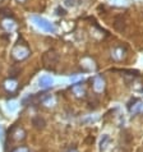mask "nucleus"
Returning <instances> with one entry per match:
<instances>
[{
  "label": "nucleus",
  "instance_id": "f257e3e1",
  "mask_svg": "<svg viewBox=\"0 0 143 152\" xmlns=\"http://www.w3.org/2000/svg\"><path fill=\"white\" fill-rule=\"evenodd\" d=\"M32 20H33V23H35L39 28L42 29V31H45V32H55V27H54V24L50 23L49 20H46L45 18H41V17L33 15L32 17Z\"/></svg>",
  "mask_w": 143,
  "mask_h": 152
},
{
  "label": "nucleus",
  "instance_id": "f03ea898",
  "mask_svg": "<svg viewBox=\"0 0 143 152\" xmlns=\"http://www.w3.org/2000/svg\"><path fill=\"white\" fill-rule=\"evenodd\" d=\"M28 55H29V50L22 45L15 46L14 50H13V56L17 59V60H23V59H26Z\"/></svg>",
  "mask_w": 143,
  "mask_h": 152
},
{
  "label": "nucleus",
  "instance_id": "7ed1b4c3",
  "mask_svg": "<svg viewBox=\"0 0 143 152\" xmlns=\"http://www.w3.org/2000/svg\"><path fill=\"white\" fill-rule=\"evenodd\" d=\"M54 84V79L50 77V75H42L39 79V86L41 88H49Z\"/></svg>",
  "mask_w": 143,
  "mask_h": 152
},
{
  "label": "nucleus",
  "instance_id": "20e7f679",
  "mask_svg": "<svg viewBox=\"0 0 143 152\" xmlns=\"http://www.w3.org/2000/svg\"><path fill=\"white\" fill-rule=\"evenodd\" d=\"M56 61H58V54H55V53L49 51L44 55V63L45 64H56Z\"/></svg>",
  "mask_w": 143,
  "mask_h": 152
},
{
  "label": "nucleus",
  "instance_id": "39448f33",
  "mask_svg": "<svg viewBox=\"0 0 143 152\" xmlns=\"http://www.w3.org/2000/svg\"><path fill=\"white\" fill-rule=\"evenodd\" d=\"M104 88H105V82H104V79L101 78V77H96L95 81H93V90H95L96 92H102Z\"/></svg>",
  "mask_w": 143,
  "mask_h": 152
},
{
  "label": "nucleus",
  "instance_id": "423d86ee",
  "mask_svg": "<svg viewBox=\"0 0 143 152\" xmlns=\"http://www.w3.org/2000/svg\"><path fill=\"white\" fill-rule=\"evenodd\" d=\"M72 91H73L74 95L78 96V97H81V96L85 95V88L82 87V84H74V86L72 87Z\"/></svg>",
  "mask_w": 143,
  "mask_h": 152
},
{
  "label": "nucleus",
  "instance_id": "0eeeda50",
  "mask_svg": "<svg viewBox=\"0 0 143 152\" xmlns=\"http://www.w3.org/2000/svg\"><path fill=\"white\" fill-rule=\"evenodd\" d=\"M42 104L45 105V106H54V105L56 104V100L55 97L51 96V95H47L45 97V99L42 100Z\"/></svg>",
  "mask_w": 143,
  "mask_h": 152
},
{
  "label": "nucleus",
  "instance_id": "6e6552de",
  "mask_svg": "<svg viewBox=\"0 0 143 152\" xmlns=\"http://www.w3.org/2000/svg\"><path fill=\"white\" fill-rule=\"evenodd\" d=\"M3 27L7 29V31H14L15 29V23L10 19H4L3 20Z\"/></svg>",
  "mask_w": 143,
  "mask_h": 152
},
{
  "label": "nucleus",
  "instance_id": "1a4fd4ad",
  "mask_svg": "<svg viewBox=\"0 0 143 152\" xmlns=\"http://www.w3.org/2000/svg\"><path fill=\"white\" fill-rule=\"evenodd\" d=\"M111 55H112V58H114L115 60H121V59L124 58V51H123V49L117 48V49H115V50H112Z\"/></svg>",
  "mask_w": 143,
  "mask_h": 152
},
{
  "label": "nucleus",
  "instance_id": "9d476101",
  "mask_svg": "<svg viewBox=\"0 0 143 152\" xmlns=\"http://www.w3.org/2000/svg\"><path fill=\"white\" fill-rule=\"evenodd\" d=\"M4 87H5V90H8V91H14L17 88V82L14 79H8V81L4 83Z\"/></svg>",
  "mask_w": 143,
  "mask_h": 152
},
{
  "label": "nucleus",
  "instance_id": "9b49d317",
  "mask_svg": "<svg viewBox=\"0 0 143 152\" xmlns=\"http://www.w3.org/2000/svg\"><path fill=\"white\" fill-rule=\"evenodd\" d=\"M13 136H14L15 141H20V139H23L24 137H26V133H24V130L22 128H17L15 132L13 133Z\"/></svg>",
  "mask_w": 143,
  "mask_h": 152
},
{
  "label": "nucleus",
  "instance_id": "f8f14e48",
  "mask_svg": "<svg viewBox=\"0 0 143 152\" xmlns=\"http://www.w3.org/2000/svg\"><path fill=\"white\" fill-rule=\"evenodd\" d=\"M32 123H33V125H35L36 128L41 129V128H44V125H45V120H44V119H41L40 116H36V118H33Z\"/></svg>",
  "mask_w": 143,
  "mask_h": 152
},
{
  "label": "nucleus",
  "instance_id": "ddd939ff",
  "mask_svg": "<svg viewBox=\"0 0 143 152\" xmlns=\"http://www.w3.org/2000/svg\"><path fill=\"white\" fill-rule=\"evenodd\" d=\"M109 139H110V138H109V136H107V134H105V136H104V139H101V143H100V145H101V150H105V148L107 147Z\"/></svg>",
  "mask_w": 143,
  "mask_h": 152
},
{
  "label": "nucleus",
  "instance_id": "4468645a",
  "mask_svg": "<svg viewBox=\"0 0 143 152\" xmlns=\"http://www.w3.org/2000/svg\"><path fill=\"white\" fill-rule=\"evenodd\" d=\"M8 110H9V111H12V113H13V111H15L17 110V104L15 102H9V104H8Z\"/></svg>",
  "mask_w": 143,
  "mask_h": 152
},
{
  "label": "nucleus",
  "instance_id": "2eb2a0df",
  "mask_svg": "<svg viewBox=\"0 0 143 152\" xmlns=\"http://www.w3.org/2000/svg\"><path fill=\"white\" fill-rule=\"evenodd\" d=\"M13 152H29L28 148H26V147H18V148H15Z\"/></svg>",
  "mask_w": 143,
  "mask_h": 152
},
{
  "label": "nucleus",
  "instance_id": "dca6fc26",
  "mask_svg": "<svg viewBox=\"0 0 143 152\" xmlns=\"http://www.w3.org/2000/svg\"><path fill=\"white\" fill-rule=\"evenodd\" d=\"M68 152H78V151H77V150H74V148H73V150H69Z\"/></svg>",
  "mask_w": 143,
  "mask_h": 152
},
{
  "label": "nucleus",
  "instance_id": "f3484780",
  "mask_svg": "<svg viewBox=\"0 0 143 152\" xmlns=\"http://www.w3.org/2000/svg\"><path fill=\"white\" fill-rule=\"evenodd\" d=\"M20 1H23V0H20Z\"/></svg>",
  "mask_w": 143,
  "mask_h": 152
}]
</instances>
